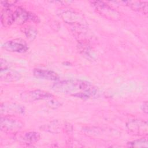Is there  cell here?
Masks as SVG:
<instances>
[{
  "label": "cell",
  "instance_id": "cell-1",
  "mask_svg": "<svg viewBox=\"0 0 148 148\" xmlns=\"http://www.w3.org/2000/svg\"><path fill=\"white\" fill-rule=\"evenodd\" d=\"M95 88L90 82L81 79H68L58 81L54 83L51 88L53 91L62 94L80 97Z\"/></svg>",
  "mask_w": 148,
  "mask_h": 148
},
{
  "label": "cell",
  "instance_id": "cell-2",
  "mask_svg": "<svg viewBox=\"0 0 148 148\" xmlns=\"http://www.w3.org/2000/svg\"><path fill=\"white\" fill-rule=\"evenodd\" d=\"M58 15L66 24L73 26L77 30L85 29L87 24L85 19L78 13L70 9H60Z\"/></svg>",
  "mask_w": 148,
  "mask_h": 148
},
{
  "label": "cell",
  "instance_id": "cell-3",
  "mask_svg": "<svg viewBox=\"0 0 148 148\" xmlns=\"http://www.w3.org/2000/svg\"><path fill=\"white\" fill-rule=\"evenodd\" d=\"M91 5L101 16L111 20H118L120 18V13L103 1H91Z\"/></svg>",
  "mask_w": 148,
  "mask_h": 148
},
{
  "label": "cell",
  "instance_id": "cell-4",
  "mask_svg": "<svg viewBox=\"0 0 148 148\" xmlns=\"http://www.w3.org/2000/svg\"><path fill=\"white\" fill-rule=\"evenodd\" d=\"M23 127V124L20 120L9 117H1L0 128L1 131L6 133H16Z\"/></svg>",
  "mask_w": 148,
  "mask_h": 148
},
{
  "label": "cell",
  "instance_id": "cell-5",
  "mask_svg": "<svg viewBox=\"0 0 148 148\" xmlns=\"http://www.w3.org/2000/svg\"><path fill=\"white\" fill-rule=\"evenodd\" d=\"M53 95L49 92L41 90H30L23 92L20 95V98L22 100L25 102H34L38 100H44L51 99Z\"/></svg>",
  "mask_w": 148,
  "mask_h": 148
},
{
  "label": "cell",
  "instance_id": "cell-6",
  "mask_svg": "<svg viewBox=\"0 0 148 148\" xmlns=\"http://www.w3.org/2000/svg\"><path fill=\"white\" fill-rule=\"evenodd\" d=\"M2 47L8 51L19 53H25L28 50L27 43L21 39H16L6 41L2 45Z\"/></svg>",
  "mask_w": 148,
  "mask_h": 148
},
{
  "label": "cell",
  "instance_id": "cell-7",
  "mask_svg": "<svg viewBox=\"0 0 148 148\" xmlns=\"http://www.w3.org/2000/svg\"><path fill=\"white\" fill-rule=\"evenodd\" d=\"M127 130L134 135H142L147 133V123L138 119L131 120L127 123Z\"/></svg>",
  "mask_w": 148,
  "mask_h": 148
},
{
  "label": "cell",
  "instance_id": "cell-8",
  "mask_svg": "<svg viewBox=\"0 0 148 148\" xmlns=\"http://www.w3.org/2000/svg\"><path fill=\"white\" fill-rule=\"evenodd\" d=\"M24 112V108L17 103L4 102L1 104L0 113L1 115L10 116L15 114H22Z\"/></svg>",
  "mask_w": 148,
  "mask_h": 148
},
{
  "label": "cell",
  "instance_id": "cell-9",
  "mask_svg": "<svg viewBox=\"0 0 148 148\" xmlns=\"http://www.w3.org/2000/svg\"><path fill=\"white\" fill-rule=\"evenodd\" d=\"M33 75L36 78L48 80H57L59 79V76L56 72L48 69L35 68Z\"/></svg>",
  "mask_w": 148,
  "mask_h": 148
},
{
  "label": "cell",
  "instance_id": "cell-10",
  "mask_svg": "<svg viewBox=\"0 0 148 148\" xmlns=\"http://www.w3.org/2000/svg\"><path fill=\"white\" fill-rule=\"evenodd\" d=\"M121 3L130 8L131 9L147 14L148 12V2L146 1H120Z\"/></svg>",
  "mask_w": 148,
  "mask_h": 148
},
{
  "label": "cell",
  "instance_id": "cell-11",
  "mask_svg": "<svg viewBox=\"0 0 148 148\" xmlns=\"http://www.w3.org/2000/svg\"><path fill=\"white\" fill-rule=\"evenodd\" d=\"M1 21L3 27H10L14 23L13 12L10 8H2L1 11Z\"/></svg>",
  "mask_w": 148,
  "mask_h": 148
},
{
  "label": "cell",
  "instance_id": "cell-12",
  "mask_svg": "<svg viewBox=\"0 0 148 148\" xmlns=\"http://www.w3.org/2000/svg\"><path fill=\"white\" fill-rule=\"evenodd\" d=\"M0 78L5 82H13L18 80L21 78V75L18 72L8 68L1 71Z\"/></svg>",
  "mask_w": 148,
  "mask_h": 148
},
{
  "label": "cell",
  "instance_id": "cell-13",
  "mask_svg": "<svg viewBox=\"0 0 148 148\" xmlns=\"http://www.w3.org/2000/svg\"><path fill=\"white\" fill-rule=\"evenodd\" d=\"M13 14L14 23H16L17 24L21 25L29 20L30 13L21 7L16 9L13 11Z\"/></svg>",
  "mask_w": 148,
  "mask_h": 148
},
{
  "label": "cell",
  "instance_id": "cell-14",
  "mask_svg": "<svg viewBox=\"0 0 148 148\" xmlns=\"http://www.w3.org/2000/svg\"><path fill=\"white\" fill-rule=\"evenodd\" d=\"M40 134L35 131H31L26 132L23 136V139L25 142L30 143H34L36 142L40 139Z\"/></svg>",
  "mask_w": 148,
  "mask_h": 148
},
{
  "label": "cell",
  "instance_id": "cell-15",
  "mask_svg": "<svg viewBox=\"0 0 148 148\" xmlns=\"http://www.w3.org/2000/svg\"><path fill=\"white\" fill-rule=\"evenodd\" d=\"M127 145L131 147H148V141L146 138H141L128 142Z\"/></svg>",
  "mask_w": 148,
  "mask_h": 148
},
{
  "label": "cell",
  "instance_id": "cell-16",
  "mask_svg": "<svg viewBox=\"0 0 148 148\" xmlns=\"http://www.w3.org/2000/svg\"><path fill=\"white\" fill-rule=\"evenodd\" d=\"M23 32L25 36L30 40H34L38 34L37 30L32 26L29 25L24 28Z\"/></svg>",
  "mask_w": 148,
  "mask_h": 148
},
{
  "label": "cell",
  "instance_id": "cell-17",
  "mask_svg": "<svg viewBox=\"0 0 148 148\" xmlns=\"http://www.w3.org/2000/svg\"><path fill=\"white\" fill-rule=\"evenodd\" d=\"M10 68L9 63L5 60H1V71L5 70Z\"/></svg>",
  "mask_w": 148,
  "mask_h": 148
},
{
  "label": "cell",
  "instance_id": "cell-18",
  "mask_svg": "<svg viewBox=\"0 0 148 148\" xmlns=\"http://www.w3.org/2000/svg\"><path fill=\"white\" fill-rule=\"evenodd\" d=\"M49 106L54 108H57L60 105V103L57 101H51L49 102Z\"/></svg>",
  "mask_w": 148,
  "mask_h": 148
},
{
  "label": "cell",
  "instance_id": "cell-19",
  "mask_svg": "<svg viewBox=\"0 0 148 148\" xmlns=\"http://www.w3.org/2000/svg\"><path fill=\"white\" fill-rule=\"evenodd\" d=\"M141 109L145 113H147V101H145L143 102V103L141 106Z\"/></svg>",
  "mask_w": 148,
  "mask_h": 148
}]
</instances>
